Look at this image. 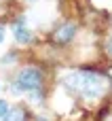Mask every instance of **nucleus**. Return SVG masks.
Returning <instances> with one entry per match:
<instances>
[{
  "label": "nucleus",
  "mask_w": 112,
  "mask_h": 121,
  "mask_svg": "<svg viewBox=\"0 0 112 121\" xmlns=\"http://www.w3.org/2000/svg\"><path fill=\"white\" fill-rule=\"evenodd\" d=\"M66 87L80 94L85 100H97L104 94V79L91 70H78L66 77Z\"/></svg>",
  "instance_id": "nucleus-1"
},
{
  "label": "nucleus",
  "mask_w": 112,
  "mask_h": 121,
  "mask_svg": "<svg viewBox=\"0 0 112 121\" xmlns=\"http://www.w3.org/2000/svg\"><path fill=\"white\" fill-rule=\"evenodd\" d=\"M42 83V74L38 68H23L17 77H15V83L13 87L17 91H36Z\"/></svg>",
  "instance_id": "nucleus-2"
},
{
  "label": "nucleus",
  "mask_w": 112,
  "mask_h": 121,
  "mask_svg": "<svg viewBox=\"0 0 112 121\" xmlns=\"http://www.w3.org/2000/svg\"><path fill=\"white\" fill-rule=\"evenodd\" d=\"M74 32H76V26H74V23H64V26H59L57 32H55V40H57V43H68V40L74 38Z\"/></svg>",
  "instance_id": "nucleus-3"
},
{
  "label": "nucleus",
  "mask_w": 112,
  "mask_h": 121,
  "mask_svg": "<svg viewBox=\"0 0 112 121\" xmlns=\"http://www.w3.org/2000/svg\"><path fill=\"white\" fill-rule=\"evenodd\" d=\"M15 38H17V43H30L32 40V32L28 30V26H23V21H19L15 26Z\"/></svg>",
  "instance_id": "nucleus-4"
},
{
  "label": "nucleus",
  "mask_w": 112,
  "mask_h": 121,
  "mask_svg": "<svg viewBox=\"0 0 112 121\" xmlns=\"http://www.w3.org/2000/svg\"><path fill=\"white\" fill-rule=\"evenodd\" d=\"M4 121H25V113H23L21 108H11V111L6 113Z\"/></svg>",
  "instance_id": "nucleus-5"
},
{
  "label": "nucleus",
  "mask_w": 112,
  "mask_h": 121,
  "mask_svg": "<svg viewBox=\"0 0 112 121\" xmlns=\"http://www.w3.org/2000/svg\"><path fill=\"white\" fill-rule=\"evenodd\" d=\"M6 113H8V104L4 100H0V117H6Z\"/></svg>",
  "instance_id": "nucleus-6"
},
{
  "label": "nucleus",
  "mask_w": 112,
  "mask_h": 121,
  "mask_svg": "<svg viewBox=\"0 0 112 121\" xmlns=\"http://www.w3.org/2000/svg\"><path fill=\"white\" fill-rule=\"evenodd\" d=\"M108 53H110V55H112V38H110V40H108Z\"/></svg>",
  "instance_id": "nucleus-7"
},
{
  "label": "nucleus",
  "mask_w": 112,
  "mask_h": 121,
  "mask_svg": "<svg viewBox=\"0 0 112 121\" xmlns=\"http://www.w3.org/2000/svg\"><path fill=\"white\" fill-rule=\"evenodd\" d=\"M2 38H4V28L0 26V43H2Z\"/></svg>",
  "instance_id": "nucleus-8"
}]
</instances>
